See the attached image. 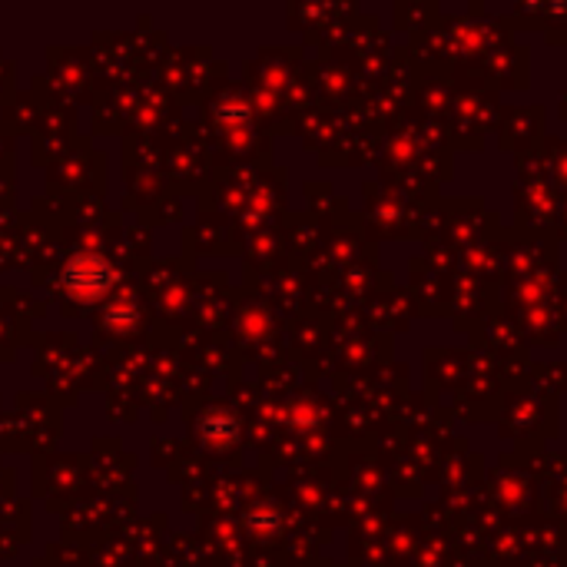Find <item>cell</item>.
Listing matches in <instances>:
<instances>
[{"label":"cell","instance_id":"obj_1","mask_svg":"<svg viewBox=\"0 0 567 567\" xmlns=\"http://www.w3.org/2000/svg\"><path fill=\"white\" fill-rule=\"evenodd\" d=\"M90 262L87 259H80V262H70V269H67V279H70V286L73 290H80V293H100V290H106V282H110V269H106V262H97V269L90 272L87 269Z\"/></svg>","mask_w":567,"mask_h":567}]
</instances>
